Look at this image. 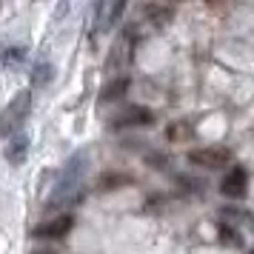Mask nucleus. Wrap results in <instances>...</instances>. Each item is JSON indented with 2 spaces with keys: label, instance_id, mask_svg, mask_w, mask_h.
<instances>
[{
  "label": "nucleus",
  "instance_id": "20e7f679",
  "mask_svg": "<svg viewBox=\"0 0 254 254\" xmlns=\"http://www.w3.org/2000/svg\"><path fill=\"white\" fill-rule=\"evenodd\" d=\"M246 191H249V172L243 166H231L220 180V194L229 200H243Z\"/></svg>",
  "mask_w": 254,
  "mask_h": 254
},
{
  "label": "nucleus",
  "instance_id": "f03ea898",
  "mask_svg": "<svg viewBox=\"0 0 254 254\" xmlns=\"http://www.w3.org/2000/svg\"><path fill=\"white\" fill-rule=\"evenodd\" d=\"M29 112H32V92H29V89H23V92L14 94L12 103L0 112V140L17 134V131H20V126H23V120L29 117Z\"/></svg>",
  "mask_w": 254,
  "mask_h": 254
},
{
  "label": "nucleus",
  "instance_id": "2eb2a0df",
  "mask_svg": "<svg viewBox=\"0 0 254 254\" xmlns=\"http://www.w3.org/2000/svg\"><path fill=\"white\" fill-rule=\"evenodd\" d=\"M52 63H37L35 66V77H32V80H35V86H40V83H43V86H46L49 80H52Z\"/></svg>",
  "mask_w": 254,
  "mask_h": 254
},
{
  "label": "nucleus",
  "instance_id": "6ab92c4d",
  "mask_svg": "<svg viewBox=\"0 0 254 254\" xmlns=\"http://www.w3.org/2000/svg\"><path fill=\"white\" fill-rule=\"evenodd\" d=\"M169 3H180V0H169Z\"/></svg>",
  "mask_w": 254,
  "mask_h": 254
},
{
  "label": "nucleus",
  "instance_id": "7ed1b4c3",
  "mask_svg": "<svg viewBox=\"0 0 254 254\" xmlns=\"http://www.w3.org/2000/svg\"><path fill=\"white\" fill-rule=\"evenodd\" d=\"M189 163L203 166V169H226L231 163V151L223 146H208V149H191L189 151Z\"/></svg>",
  "mask_w": 254,
  "mask_h": 254
},
{
  "label": "nucleus",
  "instance_id": "ddd939ff",
  "mask_svg": "<svg viewBox=\"0 0 254 254\" xmlns=\"http://www.w3.org/2000/svg\"><path fill=\"white\" fill-rule=\"evenodd\" d=\"M120 183H128L126 174H106V177H100V183H97V191H112Z\"/></svg>",
  "mask_w": 254,
  "mask_h": 254
},
{
  "label": "nucleus",
  "instance_id": "423d86ee",
  "mask_svg": "<svg viewBox=\"0 0 254 254\" xmlns=\"http://www.w3.org/2000/svg\"><path fill=\"white\" fill-rule=\"evenodd\" d=\"M154 123V112L146 109V106H131L126 112H120L115 117V128H131V126H151Z\"/></svg>",
  "mask_w": 254,
  "mask_h": 254
},
{
  "label": "nucleus",
  "instance_id": "9b49d317",
  "mask_svg": "<svg viewBox=\"0 0 254 254\" xmlns=\"http://www.w3.org/2000/svg\"><path fill=\"white\" fill-rule=\"evenodd\" d=\"M126 6H128V0H112V3L106 6V12H103V29H112V26L120 23Z\"/></svg>",
  "mask_w": 254,
  "mask_h": 254
},
{
  "label": "nucleus",
  "instance_id": "a211bd4d",
  "mask_svg": "<svg viewBox=\"0 0 254 254\" xmlns=\"http://www.w3.org/2000/svg\"><path fill=\"white\" fill-rule=\"evenodd\" d=\"M246 254H254V249H249V252H246Z\"/></svg>",
  "mask_w": 254,
  "mask_h": 254
},
{
  "label": "nucleus",
  "instance_id": "6e6552de",
  "mask_svg": "<svg viewBox=\"0 0 254 254\" xmlns=\"http://www.w3.org/2000/svg\"><path fill=\"white\" fill-rule=\"evenodd\" d=\"M26 154H29V134H12V140L6 143V160L12 163V166H20L26 160Z\"/></svg>",
  "mask_w": 254,
  "mask_h": 254
},
{
  "label": "nucleus",
  "instance_id": "4468645a",
  "mask_svg": "<svg viewBox=\"0 0 254 254\" xmlns=\"http://www.w3.org/2000/svg\"><path fill=\"white\" fill-rule=\"evenodd\" d=\"M23 58H26L23 46H12V49L3 52V63H6V66H17V63H23Z\"/></svg>",
  "mask_w": 254,
  "mask_h": 254
},
{
  "label": "nucleus",
  "instance_id": "9d476101",
  "mask_svg": "<svg viewBox=\"0 0 254 254\" xmlns=\"http://www.w3.org/2000/svg\"><path fill=\"white\" fill-rule=\"evenodd\" d=\"M128 86H131V77H128V74H115L112 83L100 92V97H103L106 103H109V100H120V97L128 92Z\"/></svg>",
  "mask_w": 254,
  "mask_h": 254
},
{
  "label": "nucleus",
  "instance_id": "f8f14e48",
  "mask_svg": "<svg viewBox=\"0 0 254 254\" xmlns=\"http://www.w3.org/2000/svg\"><path fill=\"white\" fill-rule=\"evenodd\" d=\"M217 234H220V243H223V246H229V249H240V246H243L240 231L231 229V226H226V223L217 229Z\"/></svg>",
  "mask_w": 254,
  "mask_h": 254
},
{
  "label": "nucleus",
  "instance_id": "1a4fd4ad",
  "mask_svg": "<svg viewBox=\"0 0 254 254\" xmlns=\"http://www.w3.org/2000/svg\"><path fill=\"white\" fill-rule=\"evenodd\" d=\"M146 17L154 29H166V26L174 20V9L172 6H154V3H146Z\"/></svg>",
  "mask_w": 254,
  "mask_h": 254
},
{
  "label": "nucleus",
  "instance_id": "f3484780",
  "mask_svg": "<svg viewBox=\"0 0 254 254\" xmlns=\"http://www.w3.org/2000/svg\"><path fill=\"white\" fill-rule=\"evenodd\" d=\"M32 254H52V252H32Z\"/></svg>",
  "mask_w": 254,
  "mask_h": 254
},
{
  "label": "nucleus",
  "instance_id": "f257e3e1",
  "mask_svg": "<svg viewBox=\"0 0 254 254\" xmlns=\"http://www.w3.org/2000/svg\"><path fill=\"white\" fill-rule=\"evenodd\" d=\"M86 169H89V151H74L66 166L60 169L58 180L52 186V191L46 197V211H69L74 206V200L80 197L83 191V177H86Z\"/></svg>",
  "mask_w": 254,
  "mask_h": 254
},
{
  "label": "nucleus",
  "instance_id": "39448f33",
  "mask_svg": "<svg viewBox=\"0 0 254 254\" xmlns=\"http://www.w3.org/2000/svg\"><path fill=\"white\" fill-rule=\"evenodd\" d=\"M71 226H74V214H55L52 220H46V223H40L32 234H35L37 240H60V237H66L71 231Z\"/></svg>",
  "mask_w": 254,
  "mask_h": 254
},
{
  "label": "nucleus",
  "instance_id": "0eeeda50",
  "mask_svg": "<svg viewBox=\"0 0 254 254\" xmlns=\"http://www.w3.org/2000/svg\"><path fill=\"white\" fill-rule=\"evenodd\" d=\"M134 35L131 32H123V35L117 37V46H115V60H109V71H112V66H117V69H126L128 63H131V58H134Z\"/></svg>",
  "mask_w": 254,
  "mask_h": 254
},
{
  "label": "nucleus",
  "instance_id": "dca6fc26",
  "mask_svg": "<svg viewBox=\"0 0 254 254\" xmlns=\"http://www.w3.org/2000/svg\"><path fill=\"white\" fill-rule=\"evenodd\" d=\"M208 6H220V3H223V0H206Z\"/></svg>",
  "mask_w": 254,
  "mask_h": 254
}]
</instances>
